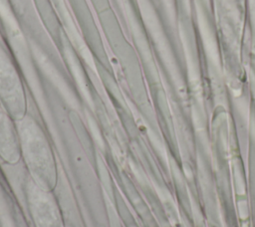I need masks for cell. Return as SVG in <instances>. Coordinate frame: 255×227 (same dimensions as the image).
Listing matches in <instances>:
<instances>
[{
    "label": "cell",
    "instance_id": "4",
    "mask_svg": "<svg viewBox=\"0 0 255 227\" xmlns=\"http://www.w3.org/2000/svg\"><path fill=\"white\" fill-rule=\"evenodd\" d=\"M0 158L9 165L17 164L21 159L20 143L16 120L0 104Z\"/></svg>",
    "mask_w": 255,
    "mask_h": 227
},
{
    "label": "cell",
    "instance_id": "2",
    "mask_svg": "<svg viewBox=\"0 0 255 227\" xmlns=\"http://www.w3.org/2000/svg\"><path fill=\"white\" fill-rule=\"evenodd\" d=\"M0 104L14 120L26 116L28 104L23 82L7 51L0 45Z\"/></svg>",
    "mask_w": 255,
    "mask_h": 227
},
{
    "label": "cell",
    "instance_id": "1",
    "mask_svg": "<svg viewBox=\"0 0 255 227\" xmlns=\"http://www.w3.org/2000/svg\"><path fill=\"white\" fill-rule=\"evenodd\" d=\"M21 159L29 178L44 190L54 191L58 183L56 158L44 129L31 115L16 120Z\"/></svg>",
    "mask_w": 255,
    "mask_h": 227
},
{
    "label": "cell",
    "instance_id": "3",
    "mask_svg": "<svg viewBox=\"0 0 255 227\" xmlns=\"http://www.w3.org/2000/svg\"><path fill=\"white\" fill-rule=\"evenodd\" d=\"M25 197L36 227H65L61 207L54 191L44 190L28 178Z\"/></svg>",
    "mask_w": 255,
    "mask_h": 227
}]
</instances>
